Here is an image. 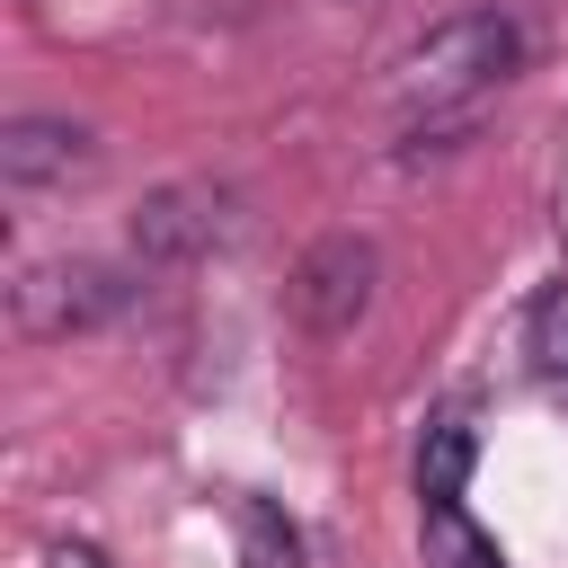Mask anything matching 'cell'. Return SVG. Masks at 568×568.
<instances>
[{
    "label": "cell",
    "mask_w": 568,
    "mask_h": 568,
    "mask_svg": "<svg viewBox=\"0 0 568 568\" xmlns=\"http://www.w3.org/2000/svg\"><path fill=\"white\" fill-rule=\"evenodd\" d=\"M515 62H524L515 18H506V9H462V18H444V27H426V36L408 44L399 98L417 106V133H462L470 106L515 80Z\"/></svg>",
    "instance_id": "cell-1"
},
{
    "label": "cell",
    "mask_w": 568,
    "mask_h": 568,
    "mask_svg": "<svg viewBox=\"0 0 568 568\" xmlns=\"http://www.w3.org/2000/svg\"><path fill=\"white\" fill-rule=\"evenodd\" d=\"M124 302H133V266H115V257H27V266L9 275V328H18L27 346L89 337V328H106Z\"/></svg>",
    "instance_id": "cell-2"
},
{
    "label": "cell",
    "mask_w": 568,
    "mask_h": 568,
    "mask_svg": "<svg viewBox=\"0 0 568 568\" xmlns=\"http://www.w3.org/2000/svg\"><path fill=\"white\" fill-rule=\"evenodd\" d=\"M231 186L222 178H178V186H151L142 204H133V222H124V257L151 275V266H186V257H204L213 240H231Z\"/></svg>",
    "instance_id": "cell-3"
},
{
    "label": "cell",
    "mask_w": 568,
    "mask_h": 568,
    "mask_svg": "<svg viewBox=\"0 0 568 568\" xmlns=\"http://www.w3.org/2000/svg\"><path fill=\"white\" fill-rule=\"evenodd\" d=\"M373 284H382V248H373L364 231H328V240H311V248L293 257L284 302H293V320H302L311 337H346V328L373 311Z\"/></svg>",
    "instance_id": "cell-4"
},
{
    "label": "cell",
    "mask_w": 568,
    "mask_h": 568,
    "mask_svg": "<svg viewBox=\"0 0 568 568\" xmlns=\"http://www.w3.org/2000/svg\"><path fill=\"white\" fill-rule=\"evenodd\" d=\"M89 160H98V142H89V124H71V115H9V124H0V186H9V195L71 186Z\"/></svg>",
    "instance_id": "cell-5"
},
{
    "label": "cell",
    "mask_w": 568,
    "mask_h": 568,
    "mask_svg": "<svg viewBox=\"0 0 568 568\" xmlns=\"http://www.w3.org/2000/svg\"><path fill=\"white\" fill-rule=\"evenodd\" d=\"M462 479H470V417L462 408H435L426 435H417V506L462 497Z\"/></svg>",
    "instance_id": "cell-6"
},
{
    "label": "cell",
    "mask_w": 568,
    "mask_h": 568,
    "mask_svg": "<svg viewBox=\"0 0 568 568\" xmlns=\"http://www.w3.org/2000/svg\"><path fill=\"white\" fill-rule=\"evenodd\" d=\"M231 541H240V568H302V532L275 497H231Z\"/></svg>",
    "instance_id": "cell-7"
},
{
    "label": "cell",
    "mask_w": 568,
    "mask_h": 568,
    "mask_svg": "<svg viewBox=\"0 0 568 568\" xmlns=\"http://www.w3.org/2000/svg\"><path fill=\"white\" fill-rule=\"evenodd\" d=\"M417 524H426V568H497V550H488V532L462 515V497L417 506Z\"/></svg>",
    "instance_id": "cell-8"
},
{
    "label": "cell",
    "mask_w": 568,
    "mask_h": 568,
    "mask_svg": "<svg viewBox=\"0 0 568 568\" xmlns=\"http://www.w3.org/2000/svg\"><path fill=\"white\" fill-rule=\"evenodd\" d=\"M524 355H532V373L568 382V275H550V284L532 293V311H524Z\"/></svg>",
    "instance_id": "cell-9"
},
{
    "label": "cell",
    "mask_w": 568,
    "mask_h": 568,
    "mask_svg": "<svg viewBox=\"0 0 568 568\" xmlns=\"http://www.w3.org/2000/svg\"><path fill=\"white\" fill-rule=\"evenodd\" d=\"M44 568H106V559H98L89 541H53V550H44Z\"/></svg>",
    "instance_id": "cell-10"
}]
</instances>
